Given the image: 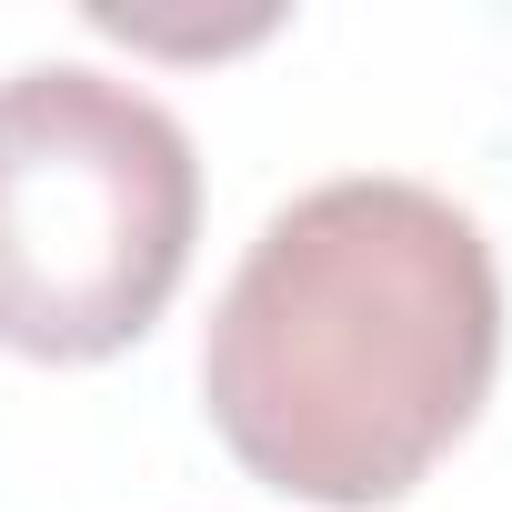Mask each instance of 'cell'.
Returning <instances> with one entry per match:
<instances>
[{
  "mask_svg": "<svg viewBox=\"0 0 512 512\" xmlns=\"http://www.w3.org/2000/svg\"><path fill=\"white\" fill-rule=\"evenodd\" d=\"M502 272L462 201L352 171L262 221L201 332L211 432L251 482L322 512L402 502L482 412Z\"/></svg>",
  "mask_w": 512,
  "mask_h": 512,
  "instance_id": "obj_1",
  "label": "cell"
},
{
  "mask_svg": "<svg viewBox=\"0 0 512 512\" xmlns=\"http://www.w3.org/2000/svg\"><path fill=\"white\" fill-rule=\"evenodd\" d=\"M191 241L201 161L151 91L91 61H31L0 81V352H131L181 292Z\"/></svg>",
  "mask_w": 512,
  "mask_h": 512,
  "instance_id": "obj_2",
  "label": "cell"
}]
</instances>
